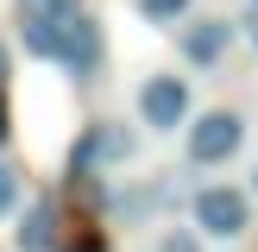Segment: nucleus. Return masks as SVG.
Segmentation results:
<instances>
[{
  "mask_svg": "<svg viewBox=\"0 0 258 252\" xmlns=\"http://www.w3.org/2000/svg\"><path fill=\"white\" fill-rule=\"evenodd\" d=\"M63 214L57 202H19V214H13V252H63Z\"/></svg>",
  "mask_w": 258,
  "mask_h": 252,
  "instance_id": "6e6552de",
  "label": "nucleus"
},
{
  "mask_svg": "<svg viewBox=\"0 0 258 252\" xmlns=\"http://www.w3.org/2000/svg\"><path fill=\"white\" fill-rule=\"evenodd\" d=\"M133 158H139V133L126 120H88L82 133H76L70 158H63V176H70V183H88V176H101V170H126Z\"/></svg>",
  "mask_w": 258,
  "mask_h": 252,
  "instance_id": "f03ea898",
  "label": "nucleus"
},
{
  "mask_svg": "<svg viewBox=\"0 0 258 252\" xmlns=\"http://www.w3.org/2000/svg\"><path fill=\"white\" fill-rule=\"evenodd\" d=\"M252 189H239V183H202L196 196H189V227H196L202 239H246L252 233Z\"/></svg>",
  "mask_w": 258,
  "mask_h": 252,
  "instance_id": "7ed1b4c3",
  "label": "nucleus"
},
{
  "mask_svg": "<svg viewBox=\"0 0 258 252\" xmlns=\"http://www.w3.org/2000/svg\"><path fill=\"white\" fill-rule=\"evenodd\" d=\"M252 196H258V164H252Z\"/></svg>",
  "mask_w": 258,
  "mask_h": 252,
  "instance_id": "a211bd4d",
  "label": "nucleus"
},
{
  "mask_svg": "<svg viewBox=\"0 0 258 252\" xmlns=\"http://www.w3.org/2000/svg\"><path fill=\"white\" fill-rule=\"evenodd\" d=\"M7 82H13V50L0 44V88H7Z\"/></svg>",
  "mask_w": 258,
  "mask_h": 252,
  "instance_id": "2eb2a0df",
  "label": "nucleus"
},
{
  "mask_svg": "<svg viewBox=\"0 0 258 252\" xmlns=\"http://www.w3.org/2000/svg\"><path fill=\"white\" fill-rule=\"evenodd\" d=\"M246 133H252V120L239 107H202V113H189V126H183L189 170H227V164L246 151Z\"/></svg>",
  "mask_w": 258,
  "mask_h": 252,
  "instance_id": "f257e3e1",
  "label": "nucleus"
},
{
  "mask_svg": "<svg viewBox=\"0 0 258 252\" xmlns=\"http://www.w3.org/2000/svg\"><path fill=\"white\" fill-rule=\"evenodd\" d=\"M57 38H63V19H57V13H44V7H19V44H25V57L57 63Z\"/></svg>",
  "mask_w": 258,
  "mask_h": 252,
  "instance_id": "1a4fd4ad",
  "label": "nucleus"
},
{
  "mask_svg": "<svg viewBox=\"0 0 258 252\" xmlns=\"http://www.w3.org/2000/svg\"><path fill=\"white\" fill-rule=\"evenodd\" d=\"M101 63H107V32H101L95 13H70L63 19V38H57V70H70L76 82H95Z\"/></svg>",
  "mask_w": 258,
  "mask_h": 252,
  "instance_id": "0eeeda50",
  "label": "nucleus"
},
{
  "mask_svg": "<svg viewBox=\"0 0 258 252\" xmlns=\"http://www.w3.org/2000/svg\"><path fill=\"white\" fill-rule=\"evenodd\" d=\"M252 13H258V0H252Z\"/></svg>",
  "mask_w": 258,
  "mask_h": 252,
  "instance_id": "6ab92c4d",
  "label": "nucleus"
},
{
  "mask_svg": "<svg viewBox=\"0 0 258 252\" xmlns=\"http://www.w3.org/2000/svg\"><path fill=\"white\" fill-rule=\"evenodd\" d=\"M63 252H107V233H95V227H76V233L63 239Z\"/></svg>",
  "mask_w": 258,
  "mask_h": 252,
  "instance_id": "ddd939ff",
  "label": "nucleus"
},
{
  "mask_svg": "<svg viewBox=\"0 0 258 252\" xmlns=\"http://www.w3.org/2000/svg\"><path fill=\"white\" fill-rule=\"evenodd\" d=\"M246 38H252V50H258V13H252V25H246Z\"/></svg>",
  "mask_w": 258,
  "mask_h": 252,
  "instance_id": "f3484780",
  "label": "nucleus"
},
{
  "mask_svg": "<svg viewBox=\"0 0 258 252\" xmlns=\"http://www.w3.org/2000/svg\"><path fill=\"white\" fill-rule=\"evenodd\" d=\"M233 44H239V19H227V13H189L176 25V57L189 70H221Z\"/></svg>",
  "mask_w": 258,
  "mask_h": 252,
  "instance_id": "423d86ee",
  "label": "nucleus"
},
{
  "mask_svg": "<svg viewBox=\"0 0 258 252\" xmlns=\"http://www.w3.org/2000/svg\"><path fill=\"white\" fill-rule=\"evenodd\" d=\"M170 176H176V170L113 183V189H107V214H113L120 227H151V221H164V214L176 208V183H170Z\"/></svg>",
  "mask_w": 258,
  "mask_h": 252,
  "instance_id": "39448f33",
  "label": "nucleus"
},
{
  "mask_svg": "<svg viewBox=\"0 0 258 252\" xmlns=\"http://www.w3.org/2000/svg\"><path fill=\"white\" fill-rule=\"evenodd\" d=\"M19 202H25V176L0 158V221H7V214H19Z\"/></svg>",
  "mask_w": 258,
  "mask_h": 252,
  "instance_id": "f8f14e48",
  "label": "nucleus"
},
{
  "mask_svg": "<svg viewBox=\"0 0 258 252\" xmlns=\"http://www.w3.org/2000/svg\"><path fill=\"white\" fill-rule=\"evenodd\" d=\"M145 252H208V239H202L196 227H158V239H151Z\"/></svg>",
  "mask_w": 258,
  "mask_h": 252,
  "instance_id": "9b49d317",
  "label": "nucleus"
},
{
  "mask_svg": "<svg viewBox=\"0 0 258 252\" xmlns=\"http://www.w3.org/2000/svg\"><path fill=\"white\" fill-rule=\"evenodd\" d=\"M19 7H44V13H57V19H70V13H82V0H19Z\"/></svg>",
  "mask_w": 258,
  "mask_h": 252,
  "instance_id": "4468645a",
  "label": "nucleus"
},
{
  "mask_svg": "<svg viewBox=\"0 0 258 252\" xmlns=\"http://www.w3.org/2000/svg\"><path fill=\"white\" fill-rule=\"evenodd\" d=\"M133 107H139V126H145V133H176V126H189V113H196L189 76H176V70H151L145 82H139Z\"/></svg>",
  "mask_w": 258,
  "mask_h": 252,
  "instance_id": "20e7f679",
  "label": "nucleus"
},
{
  "mask_svg": "<svg viewBox=\"0 0 258 252\" xmlns=\"http://www.w3.org/2000/svg\"><path fill=\"white\" fill-rule=\"evenodd\" d=\"M133 13H139L145 25H170V32H176V25L196 13V0H133Z\"/></svg>",
  "mask_w": 258,
  "mask_h": 252,
  "instance_id": "9d476101",
  "label": "nucleus"
},
{
  "mask_svg": "<svg viewBox=\"0 0 258 252\" xmlns=\"http://www.w3.org/2000/svg\"><path fill=\"white\" fill-rule=\"evenodd\" d=\"M7 120L13 113H7V88H0V151H7Z\"/></svg>",
  "mask_w": 258,
  "mask_h": 252,
  "instance_id": "dca6fc26",
  "label": "nucleus"
}]
</instances>
